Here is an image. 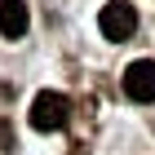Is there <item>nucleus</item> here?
Returning a JSON list of instances; mask_svg holds the SVG:
<instances>
[{
    "label": "nucleus",
    "instance_id": "1",
    "mask_svg": "<svg viewBox=\"0 0 155 155\" xmlns=\"http://www.w3.org/2000/svg\"><path fill=\"white\" fill-rule=\"evenodd\" d=\"M67 120H71L67 93H58V89L36 93V102H31V129L36 133H58V129H67Z\"/></svg>",
    "mask_w": 155,
    "mask_h": 155
},
{
    "label": "nucleus",
    "instance_id": "2",
    "mask_svg": "<svg viewBox=\"0 0 155 155\" xmlns=\"http://www.w3.org/2000/svg\"><path fill=\"white\" fill-rule=\"evenodd\" d=\"M97 27H102V36H107L111 45H124V40L137 31V9H133L129 0H111V5H102Z\"/></svg>",
    "mask_w": 155,
    "mask_h": 155
},
{
    "label": "nucleus",
    "instance_id": "3",
    "mask_svg": "<svg viewBox=\"0 0 155 155\" xmlns=\"http://www.w3.org/2000/svg\"><path fill=\"white\" fill-rule=\"evenodd\" d=\"M124 97L129 102H155V58H137L124 67Z\"/></svg>",
    "mask_w": 155,
    "mask_h": 155
},
{
    "label": "nucleus",
    "instance_id": "4",
    "mask_svg": "<svg viewBox=\"0 0 155 155\" xmlns=\"http://www.w3.org/2000/svg\"><path fill=\"white\" fill-rule=\"evenodd\" d=\"M0 36L5 40L27 36V5L22 0H0Z\"/></svg>",
    "mask_w": 155,
    "mask_h": 155
},
{
    "label": "nucleus",
    "instance_id": "5",
    "mask_svg": "<svg viewBox=\"0 0 155 155\" xmlns=\"http://www.w3.org/2000/svg\"><path fill=\"white\" fill-rule=\"evenodd\" d=\"M0 151H18V146H13V129H9V120H0Z\"/></svg>",
    "mask_w": 155,
    "mask_h": 155
},
{
    "label": "nucleus",
    "instance_id": "6",
    "mask_svg": "<svg viewBox=\"0 0 155 155\" xmlns=\"http://www.w3.org/2000/svg\"><path fill=\"white\" fill-rule=\"evenodd\" d=\"M71 155H89V151H84V146H75V151H71Z\"/></svg>",
    "mask_w": 155,
    "mask_h": 155
}]
</instances>
